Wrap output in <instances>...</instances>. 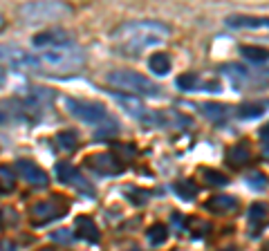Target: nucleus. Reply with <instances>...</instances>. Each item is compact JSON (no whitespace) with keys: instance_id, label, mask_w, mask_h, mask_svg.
<instances>
[{"instance_id":"39448f33","label":"nucleus","mask_w":269,"mask_h":251,"mask_svg":"<svg viewBox=\"0 0 269 251\" xmlns=\"http://www.w3.org/2000/svg\"><path fill=\"white\" fill-rule=\"evenodd\" d=\"M20 18L29 25H38V23H52L59 20L63 16L70 14V7L63 3H27L18 9Z\"/></svg>"},{"instance_id":"412c9836","label":"nucleus","mask_w":269,"mask_h":251,"mask_svg":"<svg viewBox=\"0 0 269 251\" xmlns=\"http://www.w3.org/2000/svg\"><path fill=\"white\" fill-rule=\"evenodd\" d=\"M166 238H168V229L164 224H153L148 229V242L151 244H162V242H166Z\"/></svg>"},{"instance_id":"2f4dec72","label":"nucleus","mask_w":269,"mask_h":251,"mask_svg":"<svg viewBox=\"0 0 269 251\" xmlns=\"http://www.w3.org/2000/svg\"><path fill=\"white\" fill-rule=\"evenodd\" d=\"M3 27H5V16L0 14V29H3Z\"/></svg>"},{"instance_id":"1a4fd4ad","label":"nucleus","mask_w":269,"mask_h":251,"mask_svg":"<svg viewBox=\"0 0 269 251\" xmlns=\"http://www.w3.org/2000/svg\"><path fill=\"white\" fill-rule=\"evenodd\" d=\"M225 25H227V27H231V29H269V18L234 14V16H227Z\"/></svg>"},{"instance_id":"b1692460","label":"nucleus","mask_w":269,"mask_h":251,"mask_svg":"<svg viewBox=\"0 0 269 251\" xmlns=\"http://www.w3.org/2000/svg\"><path fill=\"white\" fill-rule=\"evenodd\" d=\"M177 88H180V90H184V92L195 90V88H198V76H195V74H182V76H177Z\"/></svg>"},{"instance_id":"4468645a","label":"nucleus","mask_w":269,"mask_h":251,"mask_svg":"<svg viewBox=\"0 0 269 251\" xmlns=\"http://www.w3.org/2000/svg\"><path fill=\"white\" fill-rule=\"evenodd\" d=\"M236 204H238L236 197H231V195H215L206 202V208L213 213H225V211H234Z\"/></svg>"},{"instance_id":"6ab92c4d","label":"nucleus","mask_w":269,"mask_h":251,"mask_svg":"<svg viewBox=\"0 0 269 251\" xmlns=\"http://www.w3.org/2000/svg\"><path fill=\"white\" fill-rule=\"evenodd\" d=\"M56 144H59L61 150H65V153H72V150L79 146V137H76L74 130H63V133L56 135Z\"/></svg>"},{"instance_id":"393cba45","label":"nucleus","mask_w":269,"mask_h":251,"mask_svg":"<svg viewBox=\"0 0 269 251\" xmlns=\"http://www.w3.org/2000/svg\"><path fill=\"white\" fill-rule=\"evenodd\" d=\"M265 213H267V206H265V204H253L251 211H249V220H251L253 224H258V222H262Z\"/></svg>"},{"instance_id":"dca6fc26","label":"nucleus","mask_w":269,"mask_h":251,"mask_svg":"<svg viewBox=\"0 0 269 251\" xmlns=\"http://www.w3.org/2000/svg\"><path fill=\"white\" fill-rule=\"evenodd\" d=\"M249 148H247L245 144H236L229 148V153H227V161H229L231 166H242L249 161Z\"/></svg>"},{"instance_id":"20e7f679","label":"nucleus","mask_w":269,"mask_h":251,"mask_svg":"<svg viewBox=\"0 0 269 251\" xmlns=\"http://www.w3.org/2000/svg\"><path fill=\"white\" fill-rule=\"evenodd\" d=\"M108 86L117 88V90L128 92L130 97H155L159 92V88L155 86L151 78H146L139 72L132 70H119V72H110L106 76Z\"/></svg>"},{"instance_id":"a878e982","label":"nucleus","mask_w":269,"mask_h":251,"mask_svg":"<svg viewBox=\"0 0 269 251\" xmlns=\"http://www.w3.org/2000/svg\"><path fill=\"white\" fill-rule=\"evenodd\" d=\"M249 186L251 188H267V177L260 175V173H253V175H249Z\"/></svg>"},{"instance_id":"72a5a7b5","label":"nucleus","mask_w":269,"mask_h":251,"mask_svg":"<svg viewBox=\"0 0 269 251\" xmlns=\"http://www.w3.org/2000/svg\"><path fill=\"white\" fill-rule=\"evenodd\" d=\"M262 251H269V242H267V244H265V249H262Z\"/></svg>"},{"instance_id":"7c9ffc66","label":"nucleus","mask_w":269,"mask_h":251,"mask_svg":"<svg viewBox=\"0 0 269 251\" xmlns=\"http://www.w3.org/2000/svg\"><path fill=\"white\" fill-rule=\"evenodd\" d=\"M7 83V72H5V67H0V88Z\"/></svg>"},{"instance_id":"9b49d317","label":"nucleus","mask_w":269,"mask_h":251,"mask_svg":"<svg viewBox=\"0 0 269 251\" xmlns=\"http://www.w3.org/2000/svg\"><path fill=\"white\" fill-rule=\"evenodd\" d=\"M0 61H9L12 65L23 67V70H36L34 54H27L18 47H0Z\"/></svg>"},{"instance_id":"0eeeda50","label":"nucleus","mask_w":269,"mask_h":251,"mask_svg":"<svg viewBox=\"0 0 269 251\" xmlns=\"http://www.w3.org/2000/svg\"><path fill=\"white\" fill-rule=\"evenodd\" d=\"M56 177H59V180L63 182V184H67V186H74L76 191L92 193V186L87 184V180L72 164H63V161L56 164Z\"/></svg>"},{"instance_id":"c85d7f7f","label":"nucleus","mask_w":269,"mask_h":251,"mask_svg":"<svg viewBox=\"0 0 269 251\" xmlns=\"http://www.w3.org/2000/svg\"><path fill=\"white\" fill-rule=\"evenodd\" d=\"M0 251H16V244H14L12 240H3V242H0Z\"/></svg>"},{"instance_id":"a211bd4d","label":"nucleus","mask_w":269,"mask_h":251,"mask_svg":"<svg viewBox=\"0 0 269 251\" xmlns=\"http://www.w3.org/2000/svg\"><path fill=\"white\" fill-rule=\"evenodd\" d=\"M202 114H204L206 119H211V121H222V119H227V114H229V108L222 106V103H204V106H202Z\"/></svg>"},{"instance_id":"c756f323","label":"nucleus","mask_w":269,"mask_h":251,"mask_svg":"<svg viewBox=\"0 0 269 251\" xmlns=\"http://www.w3.org/2000/svg\"><path fill=\"white\" fill-rule=\"evenodd\" d=\"M260 139H265V141H269V123L265 126V128H260Z\"/></svg>"},{"instance_id":"f8f14e48","label":"nucleus","mask_w":269,"mask_h":251,"mask_svg":"<svg viewBox=\"0 0 269 251\" xmlns=\"http://www.w3.org/2000/svg\"><path fill=\"white\" fill-rule=\"evenodd\" d=\"M32 43L36 47H43V50H54V47L72 45L65 31H59V29H50V31H43V34H36L32 38Z\"/></svg>"},{"instance_id":"473e14b6","label":"nucleus","mask_w":269,"mask_h":251,"mask_svg":"<svg viewBox=\"0 0 269 251\" xmlns=\"http://www.w3.org/2000/svg\"><path fill=\"white\" fill-rule=\"evenodd\" d=\"M5 119H7V117H5V114L0 112V123H5Z\"/></svg>"},{"instance_id":"ddd939ff","label":"nucleus","mask_w":269,"mask_h":251,"mask_svg":"<svg viewBox=\"0 0 269 251\" xmlns=\"http://www.w3.org/2000/svg\"><path fill=\"white\" fill-rule=\"evenodd\" d=\"M76 231H79V235L83 240H87V242H99V229H97L95 220L87 218V216H81L76 218Z\"/></svg>"},{"instance_id":"bb28decb","label":"nucleus","mask_w":269,"mask_h":251,"mask_svg":"<svg viewBox=\"0 0 269 251\" xmlns=\"http://www.w3.org/2000/svg\"><path fill=\"white\" fill-rule=\"evenodd\" d=\"M52 240H54V242H63V244L72 242L70 231H67V229H59V231H54V233H52Z\"/></svg>"},{"instance_id":"9d476101","label":"nucleus","mask_w":269,"mask_h":251,"mask_svg":"<svg viewBox=\"0 0 269 251\" xmlns=\"http://www.w3.org/2000/svg\"><path fill=\"white\" fill-rule=\"evenodd\" d=\"M85 161L90 164V169H95L97 173H101V175H117V173L123 171L119 159H115V155H110V153L92 155V157H87Z\"/></svg>"},{"instance_id":"5701e85b","label":"nucleus","mask_w":269,"mask_h":251,"mask_svg":"<svg viewBox=\"0 0 269 251\" xmlns=\"http://www.w3.org/2000/svg\"><path fill=\"white\" fill-rule=\"evenodd\" d=\"M262 112H265L262 103H245V106H240V110H238V117L240 119H253V117H260Z\"/></svg>"},{"instance_id":"aec40b11","label":"nucleus","mask_w":269,"mask_h":251,"mask_svg":"<svg viewBox=\"0 0 269 251\" xmlns=\"http://www.w3.org/2000/svg\"><path fill=\"white\" fill-rule=\"evenodd\" d=\"M173 191L177 193L182 200H193V197L198 195V186H195L193 182H177V184L173 186Z\"/></svg>"},{"instance_id":"f3484780","label":"nucleus","mask_w":269,"mask_h":251,"mask_svg":"<svg viewBox=\"0 0 269 251\" xmlns=\"http://www.w3.org/2000/svg\"><path fill=\"white\" fill-rule=\"evenodd\" d=\"M240 54L245 59H249L253 63H267L269 61V50L267 47H258V45H242Z\"/></svg>"},{"instance_id":"423d86ee","label":"nucleus","mask_w":269,"mask_h":251,"mask_svg":"<svg viewBox=\"0 0 269 251\" xmlns=\"http://www.w3.org/2000/svg\"><path fill=\"white\" fill-rule=\"evenodd\" d=\"M65 211H67V202L63 197L54 195V197H50V200L36 202L32 208V218L36 224H45V222H52V220H59Z\"/></svg>"},{"instance_id":"2eb2a0df","label":"nucleus","mask_w":269,"mask_h":251,"mask_svg":"<svg viewBox=\"0 0 269 251\" xmlns=\"http://www.w3.org/2000/svg\"><path fill=\"white\" fill-rule=\"evenodd\" d=\"M148 67H151L153 74L157 76H164L170 72V59L168 54H164V52H157V54H153L151 59H148Z\"/></svg>"},{"instance_id":"6e6552de","label":"nucleus","mask_w":269,"mask_h":251,"mask_svg":"<svg viewBox=\"0 0 269 251\" xmlns=\"http://www.w3.org/2000/svg\"><path fill=\"white\" fill-rule=\"evenodd\" d=\"M16 171H18V175L23 177L29 186H48V182H50L48 180V173L40 169L38 164H34V161L18 159L16 161Z\"/></svg>"},{"instance_id":"f257e3e1","label":"nucleus","mask_w":269,"mask_h":251,"mask_svg":"<svg viewBox=\"0 0 269 251\" xmlns=\"http://www.w3.org/2000/svg\"><path fill=\"white\" fill-rule=\"evenodd\" d=\"M170 36V29L157 20H132L112 31V43L126 54H137L148 47L162 45Z\"/></svg>"},{"instance_id":"4be33fe9","label":"nucleus","mask_w":269,"mask_h":251,"mask_svg":"<svg viewBox=\"0 0 269 251\" xmlns=\"http://www.w3.org/2000/svg\"><path fill=\"white\" fill-rule=\"evenodd\" d=\"M202 175H204V180L209 182V184H213V186H227V184H229V177H227L225 173H220V171L204 169V171H202Z\"/></svg>"},{"instance_id":"c9c22d12","label":"nucleus","mask_w":269,"mask_h":251,"mask_svg":"<svg viewBox=\"0 0 269 251\" xmlns=\"http://www.w3.org/2000/svg\"><path fill=\"white\" fill-rule=\"evenodd\" d=\"M40 251H52V249H40Z\"/></svg>"},{"instance_id":"7ed1b4c3","label":"nucleus","mask_w":269,"mask_h":251,"mask_svg":"<svg viewBox=\"0 0 269 251\" xmlns=\"http://www.w3.org/2000/svg\"><path fill=\"white\" fill-rule=\"evenodd\" d=\"M63 106L67 110V114H72L74 119H79L81 123H90V126H97V137L103 133H117L119 130V123L115 119L108 114V110L99 106L95 101H83V99H70L65 97L63 99Z\"/></svg>"},{"instance_id":"cd10ccee","label":"nucleus","mask_w":269,"mask_h":251,"mask_svg":"<svg viewBox=\"0 0 269 251\" xmlns=\"http://www.w3.org/2000/svg\"><path fill=\"white\" fill-rule=\"evenodd\" d=\"M0 177H3L5 184H9V188H12V180H14V173L7 169V166H0Z\"/></svg>"},{"instance_id":"f03ea898","label":"nucleus","mask_w":269,"mask_h":251,"mask_svg":"<svg viewBox=\"0 0 269 251\" xmlns=\"http://www.w3.org/2000/svg\"><path fill=\"white\" fill-rule=\"evenodd\" d=\"M34 61H36V70H43L52 76L72 74V72H79L81 67L85 65L83 52L74 45L43 50L40 54H34Z\"/></svg>"},{"instance_id":"f704fd0d","label":"nucleus","mask_w":269,"mask_h":251,"mask_svg":"<svg viewBox=\"0 0 269 251\" xmlns=\"http://www.w3.org/2000/svg\"><path fill=\"white\" fill-rule=\"evenodd\" d=\"M222 251H236V249H222Z\"/></svg>"}]
</instances>
